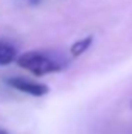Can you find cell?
<instances>
[{"instance_id":"obj_4","label":"cell","mask_w":132,"mask_h":134,"mask_svg":"<svg viewBox=\"0 0 132 134\" xmlns=\"http://www.w3.org/2000/svg\"><path fill=\"white\" fill-rule=\"evenodd\" d=\"M93 43V36H86V37H81V39H78L76 43L71 44V48H69V54L73 56V58H78V56H81L85 51H88L90 46Z\"/></svg>"},{"instance_id":"obj_2","label":"cell","mask_w":132,"mask_h":134,"mask_svg":"<svg viewBox=\"0 0 132 134\" xmlns=\"http://www.w3.org/2000/svg\"><path fill=\"white\" fill-rule=\"evenodd\" d=\"M5 83L10 88H14L17 92H22L26 95H31V97H44L49 92V87L47 85L34 82V80H29V78H22V76H9L5 80Z\"/></svg>"},{"instance_id":"obj_1","label":"cell","mask_w":132,"mask_h":134,"mask_svg":"<svg viewBox=\"0 0 132 134\" xmlns=\"http://www.w3.org/2000/svg\"><path fill=\"white\" fill-rule=\"evenodd\" d=\"M17 65L22 70H27L29 73L36 76H44L49 73H56L66 66V61L61 58H56L54 54L46 51H27L19 54Z\"/></svg>"},{"instance_id":"obj_6","label":"cell","mask_w":132,"mask_h":134,"mask_svg":"<svg viewBox=\"0 0 132 134\" xmlns=\"http://www.w3.org/2000/svg\"><path fill=\"white\" fill-rule=\"evenodd\" d=\"M0 134H7L5 131H3V129H0Z\"/></svg>"},{"instance_id":"obj_5","label":"cell","mask_w":132,"mask_h":134,"mask_svg":"<svg viewBox=\"0 0 132 134\" xmlns=\"http://www.w3.org/2000/svg\"><path fill=\"white\" fill-rule=\"evenodd\" d=\"M24 2H26L27 5L32 7V5H37V3H41V0H24Z\"/></svg>"},{"instance_id":"obj_7","label":"cell","mask_w":132,"mask_h":134,"mask_svg":"<svg viewBox=\"0 0 132 134\" xmlns=\"http://www.w3.org/2000/svg\"><path fill=\"white\" fill-rule=\"evenodd\" d=\"M130 109H132V102H130Z\"/></svg>"},{"instance_id":"obj_3","label":"cell","mask_w":132,"mask_h":134,"mask_svg":"<svg viewBox=\"0 0 132 134\" xmlns=\"http://www.w3.org/2000/svg\"><path fill=\"white\" fill-rule=\"evenodd\" d=\"M17 58H19V53L15 46L7 39H0V66L10 65L17 61Z\"/></svg>"}]
</instances>
